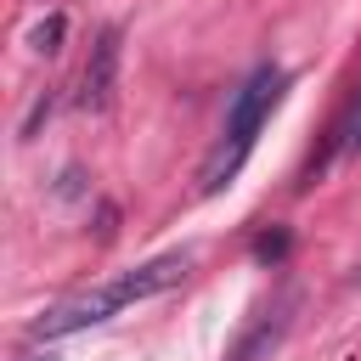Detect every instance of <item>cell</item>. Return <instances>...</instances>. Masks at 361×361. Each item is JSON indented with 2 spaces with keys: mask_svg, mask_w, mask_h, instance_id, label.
I'll return each mask as SVG.
<instances>
[{
  "mask_svg": "<svg viewBox=\"0 0 361 361\" xmlns=\"http://www.w3.org/2000/svg\"><path fill=\"white\" fill-rule=\"evenodd\" d=\"M186 271H192V254H186V248H180V254H158V259H147V265H135V271H124V276H113V282H96V288H85V293L56 299L45 316H34L28 333H34V338H68V333H79V327H96V322L118 316L124 305H141V299L175 288Z\"/></svg>",
  "mask_w": 361,
  "mask_h": 361,
  "instance_id": "obj_1",
  "label": "cell"
},
{
  "mask_svg": "<svg viewBox=\"0 0 361 361\" xmlns=\"http://www.w3.org/2000/svg\"><path fill=\"white\" fill-rule=\"evenodd\" d=\"M282 90H288V73L271 68V62L254 68V73L243 79V90H237L231 107H226V130H220V141H214L209 158H203V175H197V192H203V197H214L220 186L237 180V169L248 164L254 135H259V124L271 118V107L282 102Z\"/></svg>",
  "mask_w": 361,
  "mask_h": 361,
  "instance_id": "obj_2",
  "label": "cell"
},
{
  "mask_svg": "<svg viewBox=\"0 0 361 361\" xmlns=\"http://www.w3.org/2000/svg\"><path fill=\"white\" fill-rule=\"evenodd\" d=\"M113 85H118V28H102L90 45V62H85V79H79V102L90 113H102V107H113Z\"/></svg>",
  "mask_w": 361,
  "mask_h": 361,
  "instance_id": "obj_3",
  "label": "cell"
},
{
  "mask_svg": "<svg viewBox=\"0 0 361 361\" xmlns=\"http://www.w3.org/2000/svg\"><path fill=\"white\" fill-rule=\"evenodd\" d=\"M293 305H299V299H293V293H282V299H276V305H271V310H265V316L237 338V350H231L226 361H265V355L282 344V333H288V322H293Z\"/></svg>",
  "mask_w": 361,
  "mask_h": 361,
  "instance_id": "obj_4",
  "label": "cell"
},
{
  "mask_svg": "<svg viewBox=\"0 0 361 361\" xmlns=\"http://www.w3.org/2000/svg\"><path fill=\"white\" fill-rule=\"evenodd\" d=\"M344 152H361V102L350 107V118H344V141H338Z\"/></svg>",
  "mask_w": 361,
  "mask_h": 361,
  "instance_id": "obj_5",
  "label": "cell"
},
{
  "mask_svg": "<svg viewBox=\"0 0 361 361\" xmlns=\"http://www.w3.org/2000/svg\"><path fill=\"white\" fill-rule=\"evenodd\" d=\"M56 39H62V17H51L45 28H34V45L39 51H56Z\"/></svg>",
  "mask_w": 361,
  "mask_h": 361,
  "instance_id": "obj_6",
  "label": "cell"
},
{
  "mask_svg": "<svg viewBox=\"0 0 361 361\" xmlns=\"http://www.w3.org/2000/svg\"><path fill=\"white\" fill-rule=\"evenodd\" d=\"M282 248H288V237H282V231H265V237L254 243V254H259V259H276Z\"/></svg>",
  "mask_w": 361,
  "mask_h": 361,
  "instance_id": "obj_7",
  "label": "cell"
},
{
  "mask_svg": "<svg viewBox=\"0 0 361 361\" xmlns=\"http://www.w3.org/2000/svg\"><path fill=\"white\" fill-rule=\"evenodd\" d=\"M45 361H51V355H45Z\"/></svg>",
  "mask_w": 361,
  "mask_h": 361,
  "instance_id": "obj_8",
  "label": "cell"
}]
</instances>
